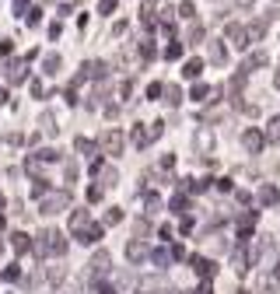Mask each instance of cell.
I'll list each match as a JSON object with an SVG mask.
<instances>
[{
    "instance_id": "obj_27",
    "label": "cell",
    "mask_w": 280,
    "mask_h": 294,
    "mask_svg": "<svg viewBox=\"0 0 280 294\" xmlns=\"http://www.w3.org/2000/svg\"><path fill=\"white\" fill-rule=\"evenodd\" d=\"M4 102H7V91H0V105H4Z\"/></svg>"
},
{
    "instance_id": "obj_19",
    "label": "cell",
    "mask_w": 280,
    "mask_h": 294,
    "mask_svg": "<svg viewBox=\"0 0 280 294\" xmlns=\"http://www.w3.org/2000/svg\"><path fill=\"white\" fill-rule=\"evenodd\" d=\"M207 91H210L207 84H196V88H193V102H203V98H207Z\"/></svg>"
},
{
    "instance_id": "obj_1",
    "label": "cell",
    "mask_w": 280,
    "mask_h": 294,
    "mask_svg": "<svg viewBox=\"0 0 280 294\" xmlns=\"http://www.w3.org/2000/svg\"><path fill=\"white\" fill-rule=\"evenodd\" d=\"M98 144H102V154H119V151H123V133H119V130H105Z\"/></svg>"
},
{
    "instance_id": "obj_24",
    "label": "cell",
    "mask_w": 280,
    "mask_h": 294,
    "mask_svg": "<svg viewBox=\"0 0 280 294\" xmlns=\"http://www.w3.org/2000/svg\"><path fill=\"white\" fill-rule=\"evenodd\" d=\"M112 7H116V0H102V4H98V11H102V14H109Z\"/></svg>"
},
{
    "instance_id": "obj_13",
    "label": "cell",
    "mask_w": 280,
    "mask_h": 294,
    "mask_svg": "<svg viewBox=\"0 0 280 294\" xmlns=\"http://www.w3.org/2000/svg\"><path fill=\"white\" fill-rule=\"evenodd\" d=\"M263 32H266V18H263V21H252V25H249V39H263Z\"/></svg>"
},
{
    "instance_id": "obj_14",
    "label": "cell",
    "mask_w": 280,
    "mask_h": 294,
    "mask_svg": "<svg viewBox=\"0 0 280 294\" xmlns=\"http://www.w3.org/2000/svg\"><path fill=\"white\" fill-rule=\"evenodd\" d=\"M77 151H81L84 158H91V154H95V144H91V140H84V137H77Z\"/></svg>"
},
{
    "instance_id": "obj_3",
    "label": "cell",
    "mask_w": 280,
    "mask_h": 294,
    "mask_svg": "<svg viewBox=\"0 0 280 294\" xmlns=\"http://www.w3.org/2000/svg\"><path fill=\"white\" fill-rule=\"evenodd\" d=\"M228 39L242 49V46H249V28H242V25H228Z\"/></svg>"
},
{
    "instance_id": "obj_11",
    "label": "cell",
    "mask_w": 280,
    "mask_h": 294,
    "mask_svg": "<svg viewBox=\"0 0 280 294\" xmlns=\"http://www.w3.org/2000/svg\"><path fill=\"white\" fill-rule=\"evenodd\" d=\"M144 252H147V249H144L140 242H130V245H126V256H130L133 263H137V259H144Z\"/></svg>"
},
{
    "instance_id": "obj_9",
    "label": "cell",
    "mask_w": 280,
    "mask_h": 294,
    "mask_svg": "<svg viewBox=\"0 0 280 294\" xmlns=\"http://www.w3.org/2000/svg\"><path fill=\"white\" fill-rule=\"evenodd\" d=\"M277 200H280L277 186H263V189H259V203H277Z\"/></svg>"
},
{
    "instance_id": "obj_8",
    "label": "cell",
    "mask_w": 280,
    "mask_h": 294,
    "mask_svg": "<svg viewBox=\"0 0 280 294\" xmlns=\"http://www.w3.org/2000/svg\"><path fill=\"white\" fill-rule=\"evenodd\" d=\"M245 147H249V151H252V154H256V151H259V147H263V133H256V130H249V133H245Z\"/></svg>"
},
{
    "instance_id": "obj_26",
    "label": "cell",
    "mask_w": 280,
    "mask_h": 294,
    "mask_svg": "<svg viewBox=\"0 0 280 294\" xmlns=\"http://www.w3.org/2000/svg\"><path fill=\"white\" fill-rule=\"evenodd\" d=\"M60 32H63V25H60V21H53V25H49V35H53V39H60Z\"/></svg>"
},
{
    "instance_id": "obj_18",
    "label": "cell",
    "mask_w": 280,
    "mask_h": 294,
    "mask_svg": "<svg viewBox=\"0 0 280 294\" xmlns=\"http://www.w3.org/2000/svg\"><path fill=\"white\" fill-rule=\"evenodd\" d=\"M270 140H280V116L277 119H270V133H266Z\"/></svg>"
},
{
    "instance_id": "obj_4",
    "label": "cell",
    "mask_w": 280,
    "mask_h": 294,
    "mask_svg": "<svg viewBox=\"0 0 280 294\" xmlns=\"http://www.w3.org/2000/svg\"><path fill=\"white\" fill-rule=\"evenodd\" d=\"M25 67H28V60H11V63H7V81H11V84L25 81Z\"/></svg>"
},
{
    "instance_id": "obj_2",
    "label": "cell",
    "mask_w": 280,
    "mask_h": 294,
    "mask_svg": "<svg viewBox=\"0 0 280 294\" xmlns=\"http://www.w3.org/2000/svg\"><path fill=\"white\" fill-rule=\"evenodd\" d=\"M67 203H70V193H56L53 200H46V203H42V214H60Z\"/></svg>"
},
{
    "instance_id": "obj_10",
    "label": "cell",
    "mask_w": 280,
    "mask_h": 294,
    "mask_svg": "<svg viewBox=\"0 0 280 294\" xmlns=\"http://www.w3.org/2000/svg\"><path fill=\"white\" fill-rule=\"evenodd\" d=\"M266 60H270V56H266V53L259 49V53H252V56H249V63H245L242 70H252V67H266Z\"/></svg>"
},
{
    "instance_id": "obj_20",
    "label": "cell",
    "mask_w": 280,
    "mask_h": 294,
    "mask_svg": "<svg viewBox=\"0 0 280 294\" xmlns=\"http://www.w3.org/2000/svg\"><path fill=\"white\" fill-rule=\"evenodd\" d=\"M116 179H119V175H116V168L102 172V186H116Z\"/></svg>"
},
{
    "instance_id": "obj_12",
    "label": "cell",
    "mask_w": 280,
    "mask_h": 294,
    "mask_svg": "<svg viewBox=\"0 0 280 294\" xmlns=\"http://www.w3.org/2000/svg\"><path fill=\"white\" fill-rule=\"evenodd\" d=\"M39 126H42L46 133H56L60 126H56V119H53V112H42V119H39Z\"/></svg>"
},
{
    "instance_id": "obj_21",
    "label": "cell",
    "mask_w": 280,
    "mask_h": 294,
    "mask_svg": "<svg viewBox=\"0 0 280 294\" xmlns=\"http://www.w3.org/2000/svg\"><path fill=\"white\" fill-rule=\"evenodd\" d=\"M193 11H196L193 0H182V4H179V14H182V18H193Z\"/></svg>"
},
{
    "instance_id": "obj_22",
    "label": "cell",
    "mask_w": 280,
    "mask_h": 294,
    "mask_svg": "<svg viewBox=\"0 0 280 294\" xmlns=\"http://www.w3.org/2000/svg\"><path fill=\"white\" fill-rule=\"evenodd\" d=\"M60 70V56H46V74H56Z\"/></svg>"
},
{
    "instance_id": "obj_5",
    "label": "cell",
    "mask_w": 280,
    "mask_h": 294,
    "mask_svg": "<svg viewBox=\"0 0 280 294\" xmlns=\"http://www.w3.org/2000/svg\"><path fill=\"white\" fill-rule=\"evenodd\" d=\"M182 74H186V77H200V74H203V60H200V56H193V60H186V67H182Z\"/></svg>"
},
{
    "instance_id": "obj_23",
    "label": "cell",
    "mask_w": 280,
    "mask_h": 294,
    "mask_svg": "<svg viewBox=\"0 0 280 294\" xmlns=\"http://www.w3.org/2000/svg\"><path fill=\"white\" fill-rule=\"evenodd\" d=\"M105 220H109V224H119V220H123V214H119V210H116V207H112V210H109V214H105Z\"/></svg>"
},
{
    "instance_id": "obj_6",
    "label": "cell",
    "mask_w": 280,
    "mask_h": 294,
    "mask_svg": "<svg viewBox=\"0 0 280 294\" xmlns=\"http://www.w3.org/2000/svg\"><path fill=\"white\" fill-rule=\"evenodd\" d=\"M224 60H228V49H224L221 42H210V63H217V67H224Z\"/></svg>"
},
{
    "instance_id": "obj_25",
    "label": "cell",
    "mask_w": 280,
    "mask_h": 294,
    "mask_svg": "<svg viewBox=\"0 0 280 294\" xmlns=\"http://www.w3.org/2000/svg\"><path fill=\"white\" fill-rule=\"evenodd\" d=\"M147 95H151V98H158V95H165V88H161V84H151V88H147Z\"/></svg>"
},
{
    "instance_id": "obj_15",
    "label": "cell",
    "mask_w": 280,
    "mask_h": 294,
    "mask_svg": "<svg viewBox=\"0 0 280 294\" xmlns=\"http://www.w3.org/2000/svg\"><path fill=\"white\" fill-rule=\"evenodd\" d=\"M165 95H168V98H165L168 105H179V102H182V91H179L175 84H168V91H165Z\"/></svg>"
},
{
    "instance_id": "obj_7",
    "label": "cell",
    "mask_w": 280,
    "mask_h": 294,
    "mask_svg": "<svg viewBox=\"0 0 280 294\" xmlns=\"http://www.w3.org/2000/svg\"><path fill=\"white\" fill-rule=\"evenodd\" d=\"M196 147H200V151H210V147H214V133L210 130H200L196 133Z\"/></svg>"
},
{
    "instance_id": "obj_17",
    "label": "cell",
    "mask_w": 280,
    "mask_h": 294,
    "mask_svg": "<svg viewBox=\"0 0 280 294\" xmlns=\"http://www.w3.org/2000/svg\"><path fill=\"white\" fill-rule=\"evenodd\" d=\"M179 56H182V46H179V42H172V46L165 49V60H179Z\"/></svg>"
},
{
    "instance_id": "obj_16",
    "label": "cell",
    "mask_w": 280,
    "mask_h": 294,
    "mask_svg": "<svg viewBox=\"0 0 280 294\" xmlns=\"http://www.w3.org/2000/svg\"><path fill=\"white\" fill-rule=\"evenodd\" d=\"M186 39H189V42L196 46L200 39H203V25H193V28H189V35H186Z\"/></svg>"
}]
</instances>
